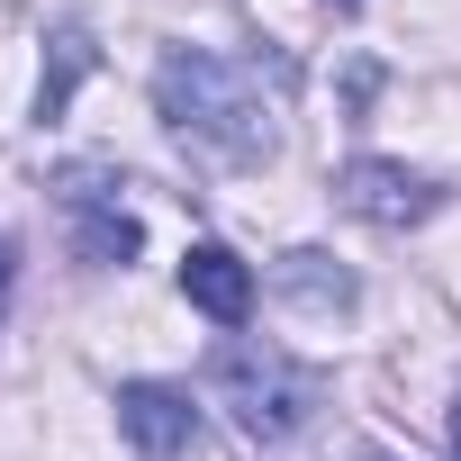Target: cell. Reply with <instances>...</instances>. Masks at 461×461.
<instances>
[{"mask_svg":"<svg viewBox=\"0 0 461 461\" xmlns=\"http://www.w3.org/2000/svg\"><path fill=\"white\" fill-rule=\"evenodd\" d=\"M452 461H461V407H452Z\"/></svg>","mask_w":461,"mask_h":461,"instance_id":"10","label":"cell"},{"mask_svg":"<svg viewBox=\"0 0 461 461\" xmlns=\"http://www.w3.org/2000/svg\"><path fill=\"white\" fill-rule=\"evenodd\" d=\"M154 109L181 145H208L226 163H263L281 145V91H263V64H236V55L172 46L154 64Z\"/></svg>","mask_w":461,"mask_h":461,"instance_id":"1","label":"cell"},{"mask_svg":"<svg viewBox=\"0 0 461 461\" xmlns=\"http://www.w3.org/2000/svg\"><path fill=\"white\" fill-rule=\"evenodd\" d=\"M118 190H127V181H100V172H73V181H64V208H73V245H82V263H127V254H136V217H127Z\"/></svg>","mask_w":461,"mask_h":461,"instance_id":"5","label":"cell"},{"mask_svg":"<svg viewBox=\"0 0 461 461\" xmlns=\"http://www.w3.org/2000/svg\"><path fill=\"white\" fill-rule=\"evenodd\" d=\"M208 389H217V407L236 416V434L245 443H290L308 416H317V371L308 362H290L281 344H226L217 353V371H208Z\"/></svg>","mask_w":461,"mask_h":461,"instance_id":"2","label":"cell"},{"mask_svg":"<svg viewBox=\"0 0 461 461\" xmlns=\"http://www.w3.org/2000/svg\"><path fill=\"white\" fill-rule=\"evenodd\" d=\"M299 308H353V272H335L317 245H299V254H281V272H272Z\"/></svg>","mask_w":461,"mask_h":461,"instance_id":"7","label":"cell"},{"mask_svg":"<svg viewBox=\"0 0 461 461\" xmlns=\"http://www.w3.org/2000/svg\"><path fill=\"white\" fill-rule=\"evenodd\" d=\"M335 10H362V0H335Z\"/></svg>","mask_w":461,"mask_h":461,"instance_id":"11","label":"cell"},{"mask_svg":"<svg viewBox=\"0 0 461 461\" xmlns=\"http://www.w3.org/2000/svg\"><path fill=\"white\" fill-rule=\"evenodd\" d=\"M118 434H127L145 461H172V452H190L199 407H190V389H172V380H127V389H118Z\"/></svg>","mask_w":461,"mask_h":461,"instance_id":"4","label":"cell"},{"mask_svg":"<svg viewBox=\"0 0 461 461\" xmlns=\"http://www.w3.org/2000/svg\"><path fill=\"white\" fill-rule=\"evenodd\" d=\"M335 199H344L353 217H371V226H425V217L443 208V181H425V172H407V163H389V154H353V163L335 172Z\"/></svg>","mask_w":461,"mask_h":461,"instance_id":"3","label":"cell"},{"mask_svg":"<svg viewBox=\"0 0 461 461\" xmlns=\"http://www.w3.org/2000/svg\"><path fill=\"white\" fill-rule=\"evenodd\" d=\"M10 272H19V263H10V236H0V299H10Z\"/></svg>","mask_w":461,"mask_h":461,"instance_id":"9","label":"cell"},{"mask_svg":"<svg viewBox=\"0 0 461 461\" xmlns=\"http://www.w3.org/2000/svg\"><path fill=\"white\" fill-rule=\"evenodd\" d=\"M55 46H64V64H55V82H46V118L64 109V91H73V82H82V64H91V46H82V28H64Z\"/></svg>","mask_w":461,"mask_h":461,"instance_id":"8","label":"cell"},{"mask_svg":"<svg viewBox=\"0 0 461 461\" xmlns=\"http://www.w3.org/2000/svg\"><path fill=\"white\" fill-rule=\"evenodd\" d=\"M181 299H190L208 326H245V317H254V263L226 254V245H190V254H181Z\"/></svg>","mask_w":461,"mask_h":461,"instance_id":"6","label":"cell"}]
</instances>
